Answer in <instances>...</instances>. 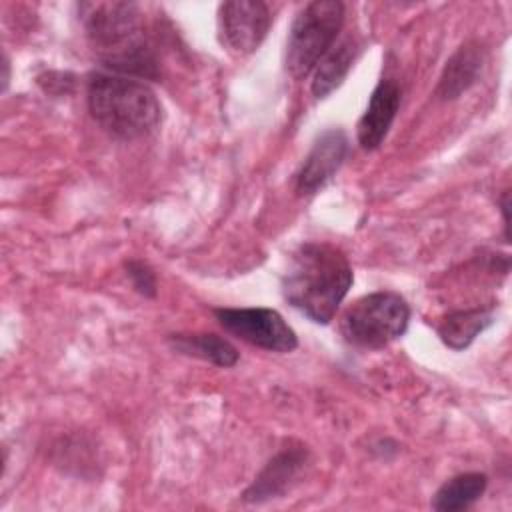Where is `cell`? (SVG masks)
I'll return each instance as SVG.
<instances>
[{
	"instance_id": "11",
	"label": "cell",
	"mask_w": 512,
	"mask_h": 512,
	"mask_svg": "<svg viewBox=\"0 0 512 512\" xmlns=\"http://www.w3.org/2000/svg\"><path fill=\"white\" fill-rule=\"evenodd\" d=\"M484 62V48L478 42L462 44L446 62L436 94L442 100H454L466 92L478 78Z\"/></svg>"
},
{
	"instance_id": "3",
	"label": "cell",
	"mask_w": 512,
	"mask_h": 512,
	"mask_svg": "<svg viewBox=\"0 0 512 512\" xmlns=\"http://www.w3.org/2000/svg\"><path fill=\"white\" fill-rule=\"evenodd\" d=\"M86 100L96 124L118 140L146 138L162 120L154 90L134 76L94 72L88 76Z\"/></svg>"
},
{
	"instance_id": "9",
	"label": "cell",
	"mask_w": 512,
	"mask_h": 512,
	"mask_svg": "<svg viewBox=\"0 0 512 512\" xmlns=\"http://www.w3.org/2000/svg\"><path fill=\"white\" fill-rule=\"evenodd\" d=\"M400 108V86L392 78H382L358 122V142L364 150H374L386 138Z\"/></svg>"
},
{
	"instance_id": "17",
	"label": "cell",
	"mask_w": 512,
	"mask_h": 512,
	"mask_svg": "<svg viewBox=\"0 0 512 512\" xmlns=\"http://www.w3.org/2000/svg\"><path fill=\"white\" fill-rule=\"evenodd\" d=\"M508 190H504V194H502V200H500V208H502V216H504V232H506V238H508V228H510V224H508Z\"/></svg>"
},
{
	"instance_id": "2",
	"label": "cell",
	"mask_w": 512,
	"mask_h": 512,
	"mask_svg": "<svg viewBox=\"0 0 512 512\" xmlns=\"http://www.w3.org/2000/svg\"><path fill=\"white\" fill-rule=\"evenodd\" d=\"M78 14L106 68L124 76H158L156 56L146 40L138 4L82 2L78 4Z\"/></svg>"
},
{
	"instance_id": "15",
	"label": "cell",
	"mask_w": 512,
	"mask_h": 512,
	"mask_svg": "<svg viewBox=\"0 0 512 512\" xmlns=\"http://www.w3.org/2000/svg\"><path fill=\"white\" fill-rule=\"evenodd\" d=\"M486 476L480 472H466L444 482L434 494L432 508L440 512H456L472 506L486 490Z\"/></svg>"
},
{
	"instance_id": "14",
	"label": "cell",
	"mask_w": 512,
	"mask_h": 512,
	"mask_svg": "<svg viewBox=\"0 0 512 512\" xmlns=\"http://www.w3.org/2000/svg\"><path fill=\"white\" fill-rule=\"evenodd\" d=\"M168 342L182 354L202 358L222 368H230L238 362V350L216 334H170Z\"/></svg>"
},
{
	"instance_id": "1",
	"label": "cell",
	"mask_w": 512,
	"mask_h": 512,
	"mask_svg": "<svg viewBox=\"0 0 512 512\" xmlns=\"http://www.w3.org/2000/svg\"><path fill=\"white\" fill-rule=\"evenodd\" d=\"M352 268L342 250L326 242L302 244L282 278L290 306L316 324H328L352 286Z\"/></svg>"
},
{
	"instance_id": "5",
	"label": "cell",
	"mask_w": 512,
	"mask_h": 512,
	"mask_svg": "<svg viewBox=\"0 0 512 512\" xmlns=\"http://www.w3.org/2000/svg\"><path fill=\"white\" fill-rule=\"evenodd\" d=\"M410 322V306L396 292H372L358 298L342 316L346 342L358 348H384L400 338Z\"/></svg>"
},
{
	"instance_id": "7",
	"label": "cell",
	"mask_w": 512,
	"mask_h": 512,
	"mask_svg": "<svg viewBox=\"0 0 512 512\" xmlns=\"http://www.w3.org/2000/svg\"><path fill=\"white\" fill-rule=\"evenodd\" d=\"M272 14L266 2L232 0L218 6V30L222 44L240 56L254 52L268 34Z\"/></svg>"
},
{
	"instance_id": "12",
	"label": "cell",
	"mask_w": 512,
	"mask_h": 512,
	"mask_svg": "<svg viewBox=\"0 0 512 512\" xmlns=\"http://www.w3.org/2000/svg\"><path fill=\"white\" fill-rule=\"evenodd\" d=\"M358 56V42L354 38H344L332 46L316 66L312 80V94L316 98H326L332 94L348 76L354 60Z\"/></svg>"
},
{
	"instance_id": "4",
	"label": "cell",
	"mask_w": 512,
	"mask_h": 512,
	"mask_svg": "<svg viewBox=\"0 0 512 512\" xmlns=\"http://www.w3.org/2000/svg\"><path fill=\"white\" fill-rule=\"evenodd\" d=\"M344 22L340 0L308 2L294 18L286 44V70L292 78H306L332 48Z\"/></svg>"
},
{
	"instance_id": "16",
	"label": "cell",
	"mask_w": 512,
	"mask_h": 512,
	"mask_svg": "<svg viewBox=\"0 0 512 512\" xmlns=\"http://www.w3.org/2000/svg\"><path fill=\"white\" fill-rule=\"evenodd\" d=\"M128 276L134 282V288L144 294V296H154L156 294V278L154 272L144 264V262H128L126 266Z\"/></svg>"
},
{
	"instance_id": "13",
	"label": "cell",
	"mask_w": 512,
	"mask_h": 512,
	"mask_svg": "<svg viewBox=\"0 0 512 512\" xmlns=\"http://www.w3.org/2000/svg\"><path fill=\"white\" fill-rule=\"evenodd\" d=\"M494 320L492 308H468L450 312L438 326L442 342L452 350H464Z\"/></svg>"
},
{
	"instance_id": "10",
	"label": "cell",
	"mask_w": 512,
	"mask_h": 512,
	"mask_svg": "<svg viewBox=\"0 0 512 512\" xmlns=\"http://www.w3.org/2000/svg\"><path fill=\"white\" fill-rule=\"evenodd\" d=\"M304 462H306V450H302V446L282 450L276 458H272L266 464V468L256 478V482L244 492V500L262 502L278 496L298 476Z\"/></svg>"
},
{
	"instance_id": "6",
	"label": "cell",
	"mask_w": 512,
	"mask_h": 512,
	"mask_svg": "<svg viewBox=\"0 0 512 512\" xmlns=\"http://www.w3.org/2000/svg\"><path fill=\"white\" fill-rule=\"evenodd\" d=\"M220 326L240 340L270 350L290 352L298 346L296 332L272 308H216Z\"/></svg>"
},
{
	"instance_id": "8",
	"label": "cell",
	"mask_w": 512,
	"mask_h": 512,
	"mask_svg": "<svg viewBox=\"0 0 512 512\" xmlns=\"http://www.w3.org/2000/svg\"><path fill=\"white\" fill-rule=\"evenodd\" d=\"M348 150V138L340 128L324 130L312 144L300 170L296 172V192L314 194L340 168Z\"/></svg>"
},
{
	"instance_id": "18",
	"label": "cell",
	"mask_w": 512,
	"mask_h": 512,
	"mask_svg": "<svg viewBox=\"0 0 512 512\" xmlns=\"http://www.w3.org/2000/svg\"><path fill=\"white\" fill-rule=\"evenodd\" d=\"M2 80H4V88H6V84H8V60L6 58H4V78Z\"/></svg>"
}]
</instances>
